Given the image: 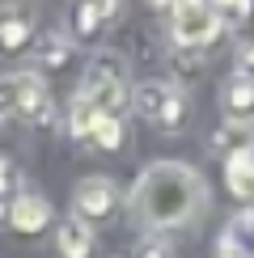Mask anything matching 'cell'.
Instances as JSON below:
<instances>
[{
  "label": "cell",
  "mask_w": 254,
  "mask_h": 258,
  "mask_svg": "<svg viewBox=\"0 0 254 258\" xmlns=\"http://www.w3.org/2000/svg\"><path fill=\"white\" fill-rule=\"evenodd\" d=\"M81 98L98 114L119 119V110L127 106V59L114 55V51L93 55L89 68H85V77H81Z\"/></svg>",
  "instance_id": "cell-2"
},
{
  "label": "cell",
  "mask_w": 254,
  "mask_h": 258,
  "mask_svg": "<svg viewBox=\"0 0 254 258\" xmlns=\"http://www.w3.org/2000/svg\"><path fill=\"white\" fill-rule=\"evenodd\" d=\"M72 212H77V220H85V224L110 220L114 212H119V186H114L110 178H102V174L81 178V186L72 190Z\"/></svg>",
  "instance_id": "cell-6"
},
{
  "label": "cell",
  "mask_w": 254,
  "mask_h": 258,
  "mask_svg": "<svg viewBox=\"0 0 254 258\" xmlns=\"http://www.w3.org/2000/svg\"><path fill=\"white\" fill-rule=\"evenodd\" d=\"M220 30H225V21L212 0H174V9H169V34L178 47H212Z\"/></svg>",
  "instance_id": "cell-4"
},
{
  "label": "cell",
  "mask_w": 254,
  "mask_h": 258,
  "mask_svg": "<svg viewBox=\"0 0 254 258\" xmlns=\"http://www.w3.org/2000/svg\"><path fill=\"white\" fill-rule=\"evenodd\" d=\"M47 220H51V203L42 195H30V190H21L13 199V208H9V224L17 233H38Z\"/></svg>",
  "instance_id": "cell-11"
},
{
  "label": "cell",
  "mask_w": 254,
  "mask_h": 258,
  "mask_svg": "<svg viewBox=\"0 0 254 258\" xmlns=\"http://www.w3.org/2000/svg\"><path fill=\"white\" fill-rule=\"evenodd\" d=\"M132 208L148 229H182L208 208V186L182 161H153L132 190Z\"/></svg>",
  "instance_id": "cell-1"
},
{
  "label": "cell",
  "mask_w": 254,
  "mask_h": 258,
  "mask_svg": "<svg viewBox=\"0 0 254 258\" xmlns=\"http://www.w3.org/2000/svg\"><path fill=\"white\" fill-rule=\"evenodd\" d=\"M136 258H174V250H169L165 241L148 237V241H140V250H136Z\"/></svg>",
  "instance_id": "cell-17"
},
{
  "label": "cell",
  "mask_w": 254,
  "mask_h": 258,
  "mask_svg": "<svg viewBox=\"0 0 254 258\" xmlns=\"http://www.w3.org/2000/svg\"><path fill=\"white\" fill-rule=\"evenodd\" d=\"M93 119H98V110H93V106L77 93V98H72V110H68V132H72V136H81V140H89Z\"/></svg>",
  "instance_id": "cell-15"
},
{
  "label": "cell",
  "mask_w": 254,
  "mask_h": 258,
  "mask_svg": "<svg viewBox=\"0 0 254 258\" xmlns=\"http://www.w3.org/2000/svg\"><path fill=\"white\" fill-rule=\"evenodd\" d=\"M220 106H225V114H229L233 123L254 119V77L233 72V77L225 81V89H220Z\"/></svg>",
  "instance_id": "cell-8"
},
{
  "label": "cell",
  "mask_w": 254,
  "mask_h": 258,
  "mask_svg": "<svg viewBox=\"0 0 254 258\" xmlns=\"http://www.w3.org/2000/svg\"><path fill=\"white\" fill-rule=\"evenodd\" d=\"M34 30H38L34 9L5 5V9H0V55H17V51H26L30 38H34Z\"/></svg>",
  "instance_id": "cell-7"
},
{
  "label": "cell",
  "mask_w": 254,
  "mask_h": 258,
  "mask_svg": "<svg viewBox=\"0 0 254 258\" xmlns=\"http://www.w3.org/2000/svg\"><path fill=\"white\" fill-rule=\"evenodd\" d=\"M225 178H229V190L237 199L254 203V144H241V148H233V153H229Z\"/></svg>",
  "instance_id": "cell-9"
},
{
  "label": "cell",
  "mask_w": 254,
  "mask_h": 258,
  "mask_svg": "<svg viewBox=\"0 0 254 258\" xmlns=\"http://www.w3.org/2000/svg\"><path fill=\"white\" fill-rule=\"evenodd\" d=\"M220 258H254V212H237L220 233Z\"/></svg>",
  "instance_id": "cell-10"
},
{
  "label": "cell",
  "mask_w": 254,
  "mask_h": 258,
  "mask_svg": "<svg viewBox=\"0 0 254 258\" xmlns=\"http://www.w3.org/2000/svg\"><path fill=\"white\" fill-rule=\"evenodd\" d=\"M47 114H51V93L42 77H34V72H5L0 77V119L38 123Z\"/></svg>",
  "instance_id": "cell-3"
},
{
  "label": "cell",
  "mask_w": 254,
  "mask_h": 258,
  "mask_svg": "<svg viewBox=\"0 0 254 258\" xmlns=\"http://www.w3.org/2000/svg\"><path fill=\"white\" fill-rule=\"evenodd\" d=\"M5 195H21V169L13 165V161H0V199Z\"/></svg>",
  "instance_id": "cell-16"
},
{
  "label": "cell",
  "mask_w": 254,
  "mask_h": 258,
  "mask_svg": "<svg viewBox=\"0 0 254 258\" xmlns=\"http://www.w3.org/2000/svg\"><path fill=\"white\" fill-rule=\"evenodd\" d=\"M89 144H93V148H106V153L123 148V119L98 114V119H93V127H89Z\"/></svg>",
  "instance_id": "cell-14"
},
{
  "label": "cell",
  "mask_w": 254,
  "mask_h": 258,
  "mask_svg": "<svg viewBox=\"0 0 254 258\" xmlns=\"http://www.w3.org/2000/svg\"><path fill=\"white\" fill-rule=\"evenodd\" d=\"M237 72L241 77H254V42H241L237 47Z\"/></svg>",
  "instance_id": "cell-18"
},
{
  "label": "cell",
  "mask_w": 254,
  "mask_h": 258,
  "mask_svg": "<svg viewBox=\"0 0 254 258\" xmlns=\"http://www.w3.org/2000/svg\"><path fill=\"white\" fill-rule=\"evenodd\" d=\"M55 245H59V258H89V250H93V229H89L85 220L68 216V220H59V229H55Z\"/></svg>",
  "instance_id": "cell-12"
},
{
  "label": "cell",
  "mask_w": 254,
  "mask_h": 258,
  "mask_svg": "<svg viewBox=\"0 0 254 258\" xmlns=\"http://www.w3.org/2000/svg\"><path fill=\"white\" fill-rule=\"evenodd\" d=\"M212 5H216V9H220V5H229V0H212Z\"/></svg>",
  "instance_id": "cell-19"
},
{
  "label": "cell",
  "mask_w": 254,
  "mask_h": 258,
  "mask_svg": "<svg viewBox=\"0 0 254 258\" xmlns=\"http://www.w3.org/2000/svg\"><path fill=\"white\" fill-rule=\"evenodd\" d=\"M132 106H136V114H140L144 123L161 127V132H178V127L186 123V98H182V89L169 85V81H144V85H136Z\"/></svg>",
  "instance_id": "cell-5"
},
{
  "label": "cell",
  "mask_w": 254,
  "mask_h": 258,
  "mask_svg": "<svg viewBox=\"0 0 254 258\" xmlns=\"http://www.w3.org/2000/svg\"><path fill=\"white\" fill-rule=\"evenodd\" d=\"M119 9H123V0H81V17H77L81 34H93L98 26L114 21V17H119Z\"/></svg>",
  "instance_id": "cell-13"
}]
</instances>
